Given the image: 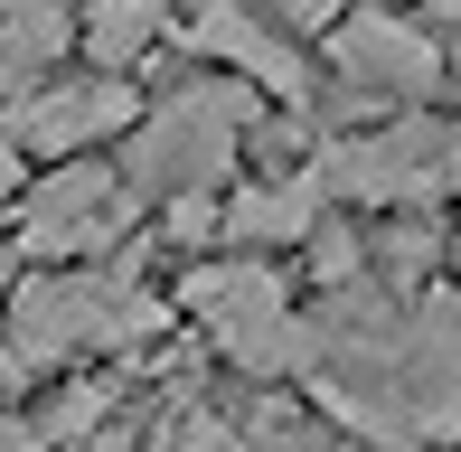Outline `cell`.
Wrapping results in <instances>:
<instances>
[{
  "label": "cell",
  "instance_id": "e0dca14e",
  "mask_svg": "<svg viewBox=\"0 0 461 452\" xmlns=\"http://www.w3.org/2000/svg\"><path fill=\"white\" fill-rule=\"evenodd\" d=\"M179 452H236V424L198 415V424H188V434H179Z\"/></svg>",
  "mask_w": 461,
  "mask_h": 452
},
{
  "label": "cell",
  "instance_id": "9a60e30c",
  "mask_svg": "<svg viewBox=\"0 0 461 452\" xmlns=\"http://www.w3.org/2000/svg\"><path fill=\"white\" fill-rule=\"evenodd\" d=\"M264 19H274V29L292 38V29H339V0H255Z\"/></svg>",
  "mask_w": 461,
  "mask_h": 452
},
{
  "label": "cell",
  "instance_id": "7402d4cb",
  "mask_svg": "<svg viewBox=\"0 0 461 452\" xmlns=\"http://www.w3.org/2000/svg\"><path fill=\"white\" fill-rule=\"evenodd\" d=\"M86 452H141V443H132V434H95Z\"/></svg>",
  "mask_w": 461,
  "mask_h": 452
},
{
  "label": "cell",
  "instance_id": "30bf717a",
  "mask_svg": "<svg viewBox=\"0 0 461 452\" xmlns=\"http://www.w3.org/2000/svg\"><path fill=\"white\" fill-rule=\"evenodd\" d=\"M321 217H330V198H321V179H311V160L302 170H274V179H245V189L217 198V236L236 245V255H264V264H274L283 245H311Z\"/></svg>",
  "mask_w": 461,
  "mask_h": 452
},
{
  "label": "cell",
  "instance_id": "9c48e42d",
  "mask_svg": "<svg viewBox=\"0 0 461 452\" xmlns=\"http://www.w3.org/2000/svg\"><path fill=\"white\" fill-rule=\"evenodd\" d=\"M188 48L217 57V67L236 76L245 95H255V104H274V113H311V67H302V48H292V38L255 10V0H198V19H188Z\"/></svg>",
  "mask_w": 461,
  "mask_h": 452
},
{
  "label": "cell",
  "instance_id": "52a82bcc",
  "mask_svg": "<svg viewBox=\"0 0 461 452\" xmlns=\"http://www.w3.org/2000/svg\"><path fill=\"white\" fill-rule=\"evenodd\" d=\"M330 76H339L348 95H386L395 113H433V95H443L452 57L443 38L424 29V19L405 10H339V29H330Z\"/></svg>",
  "mask_w": 461,
  "mask_h": 452
},
{
  "label": "cell",
  "instance_id": "cb8c5ba5",
  "mask_svg": "<svg viewBox=\"0 0 461 452\" xmlns=\"http://www.w3.org/2000/svg\"><path fill=\"white\" fill-rule=\"evenodd\" d=\"M367 10H395V0H367Z\"/></svg>",
  "mask_w": 461,
  "mask_h": 452
},
{
  "label": "cell",
  "instance_id": "8992f818",
  "mask_svg": "<svg viewBox=\"0 0 461 452\" xmlns=\"http://www.w3.org/2000/svg\"><path fill=\"white\" fill-rule=\"evenodd\" d=\"M132 226H141V198L122 189L113 160H57L48 179L19 189V255H38L48 274H67V264H113Z\"/></svg>",
  "mask_w": 461,
  "mask_h": 452
},
{
  "label": "cell",
  "instance_id": "7a4b0ae2",
  "mask_svg": "<svg viewBox=\"0 0 461 452\" xmlns=\"http://www.w3.org/2000/svg\"><path fill=\"white\" fill-rule=\"evenodd\" d=\"M0 358L29 377V367H76L95 358V348H141L170 330V302L151 293V283L132 274V264H67V274H29L10 283V302H0Z\"/></svg>",
  "mask_w": 461,
  "mask_h": 452
},
{
  "label": "cell",
  "instance_id": "5b68a950",
  "mask_svg": "<svg viewBox=\"0 0 461 452\" xmlns=\"http://www.w3.org/2000/svg\"><path fill=\"white\" fill-rule=\"evenodd\" d=\"M330 208L358 217H433L452 198V113H376L311 151Z\"/></svg>",
  "mask_w": 461,
  "mask_h": 452
},
{
  "label": "cell",
  "instance_id": "d6986e66",
  "mask_svg": "<svg viewBox=\"0 0 461 452\" xmlns=\"http://www.w3.org/2000/svg\"><path fill=\"white\" fill-rule=\"evenodd\" d=\"M0 452H38V434H29V415H10V396H0Z\"/></svg>",
  "mask_w": 461,
  "mask_h": 452
},
{
  "label": "cell",
  "instance_id": "44dd1931",
  "mask_svg": "<svg viewBox=\"0 0 461 452\" xmlns=\"http://www.w3.org/2000/svg\"><path fill=\"white\" fill-rule=\"evenodd\" d=\"M10 283H19V245L0 236V302H10Z\"/></svg>",
  "mask_w": 461,
  "mask_h": 452
},
{
  "label": "cell",
  "instance_id": "7c38bea8",
  "mask_svg": "<svg viewBox=\"0 0 461 452\" xmlns=\"http://www.w3.org/2000/svg\"><path fill=\"white\" fill-rule=\"evenodd\" d=\"M160 29H170V0H95V10L76 19V48L95 57V76H122V86H132V67L160 48Z\"/></svg>",
  "mask_w": 461,
  "mask_h": 452
},
{
  "label": "cell",
  "instance_id": "4fadbf2b",
  "mask_svg": "<svg viewBox=\"0 0 461 452\" xmlns=\"http://www.w3.org/2000/svg\"><path fill=\"white\" fill-rule=\"evenodd\" d=\"M104 415H113V386H104V377H86V386H67V396H57L48 415L29 424V434H38V452H67V443L86 452V443L104 434Z\"/></svg>",
  "mask_w": 461,
  "mask_h": 452
},
{
  "label": "cell",
  "instance_id": "3957f363",
  "mask_svg": "<svg viewBox=\"0 0 461 452\" xmlns=\"http://www.w3.org/2000/svg\"><path fill=\"white\" fill-rule=\"evenodd\" d=\"M255 122H264V104L236 86V76H188V86H170L160 104H141V122L122 132L113 170H122L132 198H160V208H179V198H226Z\"/></svg>",
  "mask_w": 461,
  "mask_h": 452
},
{
  "label": "cell",
  "instance_id": "2e32d148",
  "mask_svg": "<svg viewBox=\"0 0 461 452\" xmlns=\"http://www.w3.org/2000/svg\"><path fill=\"white\" fill-rule=\"evenodd\" d=\"M217 236V198H179L170 208V245H207Z\"/></svg>",
  "mask_w": 461,
  "mask_h": 452
},
{
  "label": "cell",
  "instance_id": "ffe728a7",
  "mask_svg": "<svg viewBox=\"0 0 461 452\" xmlns=\"http://www.w3.org/2000/svg\"><path fill=\"white\" fill-rule=\"evenodd\" d=\"M443 293L461 302V226H452V245H443Z\"/></svg>",
  "mask_w": 461,
  "mask_h": 452
},
{
  "label": "cell",
  "instance_id": "603a6c76",
  "mask_svg": "<svg viewBox=\"0 0 461 452\" xmlns=\"http://www.w3.org/2000/svg\"><path fill=\"white\" fill-rule=\"evenodd\" d=\"M452 189H461V113H452Z\"/></svg>",
  "mask_w": 461,
  "mask_h": 452
},
{
  "label": "cell",
  "instance_id": "8fae6325",
  "mask_svg": "<svg viewBox=\"0 0 461 452\" xmlns=\"http://www.w3.org/2000/svg\"><path fill=\"white\" fill-rule=\"evenodd\" d=\"M76 57V10L67 0H0V95H29L48 86L57 67Z\"/></svg>",
  "mask_w": 461,
  "mask_h": 452
},
{
  "label": "cell",
  "instance_id": "277c9868",
  "mask_svg": "<svg viewBox=\"0 0 461 452\" xmlns=\"http://www.w3.org/2000/svg\"><path fill=\"white\" fill-rule=\"evenodd\" d=\"M179 312L217 339V358L236 377H302L311 367V321H302V293H292L283 264L264 255H217V264H188L179 274Z\"/></svg>",
  "mask_w": 461,
  "mask_h": 452
},
{
  "label": "cell",
  "instance_id": "ba28073f",
  "mask_svg": "<svg viewBox=\"0 0 461 452\" xmlns=\"http://www.w3.org/2000/svg\"><path fill=\"white\" fill-rule=\"evenodd\" d=\"M141 122V95L122 86V76H48V86H29L10 113H0V132L19 141V160H86L95 141H122Z\"/></svg>",
  "mask_w": 461,
  "mask_h": 452
},
{
  "label": "cell",
  "instance_id": "ac0fdd59",
  "mask_svg": "<svg viewBox=\"0 0 461 452\" xmlns=\"http://www.w3.org/2000/svg\"><path fill=\"white\" fill-rule=\"evenodd\" d=\"M19 189H29V160H19V141L0 132V208H19Z\"/></svg>",
  "mask_w": 461,
  "mask_h": 452
},
{
  "label": "cell",
  "instance_id": "5bb4252c",
  "mask_svg": "<svg viewBox=\"0 0 461 452\" xmlns=\"http://www.w3.org/2000/svg\"><path fill=\"white\" fill-rule=\"evenodd\" d=\"M311 283H321V293H348V283H367V236L358 226H339V217H321L311 226Z\"/></svg>",
  "mask_w": 461,
  "mask_h": 452
},
{
  "label": "cell",
  "instance_id": "6da1fadb",
  "mask_svg": "<svg viewBox=\"0 0 461 452\" xmlns=\"http://www.w3.org/2000/svg\"><path fill=\"white\" fill-rule=\"evenodd\" d=\"M311 321V405H321L339 434H358L376 452H433L461 443V302L433 293L395 302L376 283L302 302Z\"/></svg>",
  "mask_w": 461,
  "mask_h": 452
}]
</instances>
